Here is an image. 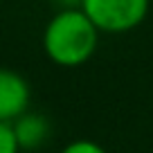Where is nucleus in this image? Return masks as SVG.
I'll list each match as a JSON object with an SVG mask.
<instances>
[{
  "mask_svg": "<svg viewBox=\"0 0 153 153\" xmlns=\"http://www.w3.org/2000/svg\"><path fill=\"white\" fill-rule=\"evenodd\" d=\"M99 45V29L81 7L59 9L43 29V50L59 68H79L92 59Z\"/></svg>",
  "mask_w": 153,
  "mask_h": 153,
  "instance_id": "1",
  "label": "nucleus"
},
{
  "mask_svg": "<svg viewBox=\"0 0 153 153\" xmlns=\"http://www.w3.org/2000/svg\"><path fill=\"white\" fill-rule=\"evenodd\" d=\"M79 7L99 34H126L146 20L151 0H81Z\"/></svg>",
  "mask_w": 153,
  "mask_h": 153,
  "instance_id": "2",
  "label": "nucleus"
},
{
  "mask_svg": "<svg viewBox=\"0 0 153 153\" xmlns=\"http://www.w3.org/2000/svg\"><path fill=\"white\" fill-rule=\"evenodd\" d=\"M32 90L25 76L9 68H0V122L11 124L29 110Z\"/></svg>",
  "mask_w": 153,
  "mask_h": 153,
  "instance_id": "3",
  "label": "nucleus"
},
{
  "mask_svg": "<svg viewBox=\"0 0 153 153\" xmlns=\"http://www.w3.org/2000/svg\"><path fill=\"white\" fill-rule=\"evenodd\" d=\"M14 135L18 140L20 151H36V149L45 146L52 135V126L50 120L41 113H23L16 122H11Z\"/></svg>",
  "mask_w": 153,
  "mask_h": 153,
  "instance_id": "4",
  "label": "nucleus"
},
{
  "mask_svg": "<svg viewBox=\"0 0 153 153\" xmlns=\"http://www.w3.org/2000/svg\"><path fill=\"white\" fill-rule=\"evenodd\" d=\"M0 153H20L14 128H11V124H5V122H0Z\"/></svg>",
  "mask_w": 153,
  "mask_h": 153,
  "instance_id": "5",
  "label": "nucleus"
},
{
  "mask_svg": "<svg viewBox=\"0 0 153 153\" xmlns=\"http://www.w3.org/2000/svg\"><path fill=\"white\" fill-rule=\"evenodd\" d=\"M61 153H106V149L95 140H72L61 149Z\"/></svg>",
  "mask_w": 153,
  "mask_h": 153,
  "instance_id": "6",
  "label": "nucleus"
}]
</instances>
